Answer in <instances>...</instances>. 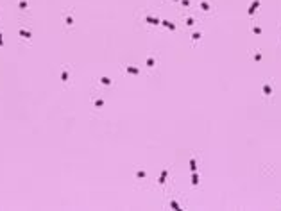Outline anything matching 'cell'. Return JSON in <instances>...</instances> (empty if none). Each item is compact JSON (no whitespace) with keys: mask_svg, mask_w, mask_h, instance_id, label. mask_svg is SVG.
<instances>
[{"mask_svg":"<svg viewBox=\"0 0 281 211\" xmlns=\"http://www.w3.org/2000/svg\"><path fill=\"white\" fill-rule=\"evenodd\" d=\"M258 6H260V0H254V2L251 4V9H249V15H254V11L258 9Z\"/></svg>","mask_w":281,"mask_h":211,"instance_id":"1","label":"cell"},{"mask_svg":"<svg viewBox=\"0 0 281 211\" xmlns=\"http://www.w3.org/2000/svg\"><path fill=\"white\" fill-rule=\"evenodd\" d=\"M263 93H265V95H270V93H272V90H270V86H269V84H265V86H263Z\"/></svg>","mask_w":281,"mask_h":211,"instance_id":"2","label":"cell"},{"mask_svg":"<svg viewBox=\"0 0 281 211\" xmlns=\"http://www.w3.org/2000/svg\"><path fill=\"white\" fill-rule=\"evenodd\" d=\"M161 23H163L165 27H168V29H172V30L176 29V25H174V23H170V22H161Z\"/></svg>","mask_w":281,"mask_h":211,"instance_id":"3","label":"cell"},{"mask_svg":"<svg viewBox=\"0 0 281 211\" xmlns=\"http://www.w3.org/2000/svg\"><path fill=\"white\" fill-rule=\"evenodd\" d=\"M190 168H192V172H195V170H197V165H195V159H190Z\"/></svg>","mask_w":281,"mask_h":211,"instance_id":"4","label":"cell"},{"mask_svg":"<svg viewBox=\"0 0 281 211\" xmlns=\"http://www.w3.org/2000/svg\"><path fill=\"white\" fill-rule=\"evenodd\" d=\"M192 182H193V186H197V184H199V175H197L195 172H193V181H192Z\"/></svg>","mask_w":281,"mask_h":211,"instance_id":"5","label":"cell"},{"mask_svg":"<svg viewBox=\"0 0 281 211\" xmlns=\"http://www.w3.org/2000/svg\"><path fill=\"white\" fill-rule=\"evenodd\" d=\"M165 179H167V170L161 173V177H159V184H163V182H165Z\"/></svg>","mask_w":281,"mask_h":211,"instance_id":"6","label":"cell"},{"mask_svg":"<svg viewBox=\"0 0 281 211\" xmlns=\"http://www.w3.org/2000/svg\"><path fill=\"white\" fill-rule=\"evenodd\" d=\"M20 36H23V38H31V32H27V30L22 29V30H20Z\"/></svg>","mask_w":281,"mask_h":211,"instance_id":"7","label":"cell"},{"mask_svg":"<svg viewBox=\"0 0 281 211\" xmlns=\"http://www.w3.org/2000/svg\"><path fill=\"white\" fill-rule=\"evenodd\" d=\"M147 22H149V23H156V25H158V23H159V22H158V20H154V18H150V16H147Z\"/></svg>","mask_w":281,"mask_h":211,"instance_id":"8","label":"cell"},{"mask_svg":"<svg viewBox=\"0 0 281 211\" xmlns=\"http://www.w3.org/2000/svg\"><path fill=\"white\" fill-rule=\"evenodd\" d=\"M100 81H102V84H111V81H109L108 77H102V79H100Z\"/></svg>","mask_w":281,"mask_h":211,"instance_id":"9","label":"cell"},{"mask_svg":"<svg viewBox=\"0 0 281 211\" xmlns=\"http://www.w3.org/2000/svg\"><path fill=\"white\" fill-rule=\"evenodd\" d=\"M127 72H131V73H138V70H136V68H133V66H127Z\"/></svg>","mask_w":281,"mask_h":211,"instance_id":"10","label":"cell"},{"mask_svg":"<svg viewBox=\"0 0 281 211\" xmlns=\"http://www.w3.org/2000/svg\"><path fill=\"white\" fill-rule=\"evenodd\" d=\"M201 7L204 9V11H208V9H210V6H208V4H206V2H202V4H201Z\"/></svg>","mask_w":281,"mask_h":211,"instance_id":"11","label":"cell"},{"mask_svg":"<svg viewBox=\"0 0 281 211\" xmlns=\"http://www.w3.org/2000/svg\"><path fill=\"white\" fill-rule=\"evenodd\" d=\"M252 32H254V34H261V29H260V27H254V29H252Z\"/></svg>","mask_w":281,"mask_h":211,"instance_id":"12","label":"cell"},{"mask_svg":"<svg viewBox=\"0 0 281 211\" xmlns=\"http://www.w3.org/2000/svg\"><path fill=\"white\" fill-rule=\"evenodd\" d=\"M61 79H63V81H68V73H66V72H63V75H61Z\"/></svg>","mask_w":281,"mask_h":211,"instance_id":"13","label":"cell"},{"mask_svg":"<svg viewBox=\"0 0 281 211\" xmlns=\"http://www.w3.org/2000/svg\"><path fill=\"white\" fill-rule=\"evenodd\" d=\"M170 206H172L174 209H179V206H177V202H174V200H172V202H170Z\"/></svg>","mask_w":281,"mask_h":211,"instance_id":"14","label":"cell"},{"mask_svg":"<svg viewBox=\"0 0 281 211\" xmlns=\"http://www.w3.org/2000/svg\"><path fill=\"white\" fill-rule=\"evenodd\" d=\"M4 43V41H2V34H0V45H2Z\"/></svg>","mask_w":281,"mask_h":211,"instance_id":"15","label":"cell"}]
</instances>
